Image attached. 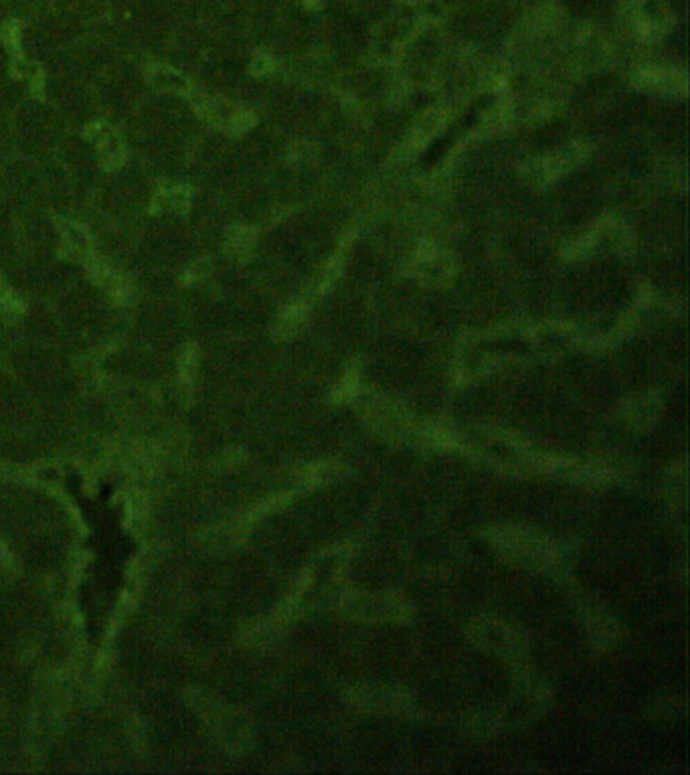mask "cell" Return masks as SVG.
Listing matches in <instances>:
<instances>
[{
    "label": "cell",
    "instance_id": "1",
    "mask_svg": "<svg viewBox=\"0 0 690 775\" xmlns=\"http://www.w3.org/2000/svg\"><path fill=\"white\" fill-rule=\"evenodd\" d=\"M156 83L158 85H162V88H166V90H177V92H181V90H185L187 88V83L183 81V77H177V75H172V79L168 77V75H160V77H156Z\"/></svg>",
    "mask_w": 690,
    "mask_h": 775
}]
</instances>
